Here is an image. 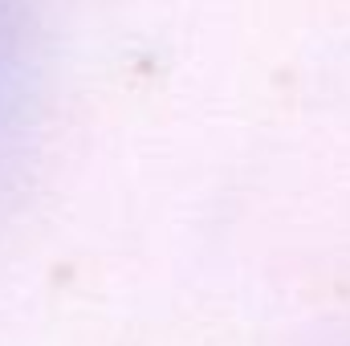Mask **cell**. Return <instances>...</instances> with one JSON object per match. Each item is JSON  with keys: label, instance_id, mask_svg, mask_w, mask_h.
<instances>
[{"label": "cell", "instance_id": "6da1fadb", "mask_svg": "<svg viewBox=\"0 0 350 346\" xmlns=\"http://www.w3.org/2000/svg\"><path fill=\"white\" fill-rule=\"evenodd\" d=\"M21 98H25V57H21L16 4L0 0V159L12 147L16 118H21Z\"/></svg>", "mask_w": 350, "mask_h": 346}]
</instances>
